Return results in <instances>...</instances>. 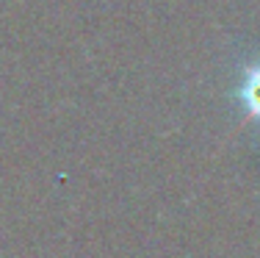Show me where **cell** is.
<instances>
[{
  "mask_svg": "<svg viewBox=\"0 0 260 258\" xmlns=\"http://www.w3.org/2000/svg\"><path fill=\"white\" fill-rule=\"evenodd\" d=\"M238 100L246 108V114L260 122V61L249 64L238 83Z\"/></svg>",
  "mask_w": 260,
  "mask_h": 258,
  "instance_id": "6da1fadb",
  "label": "cell"
}]
</instances>
